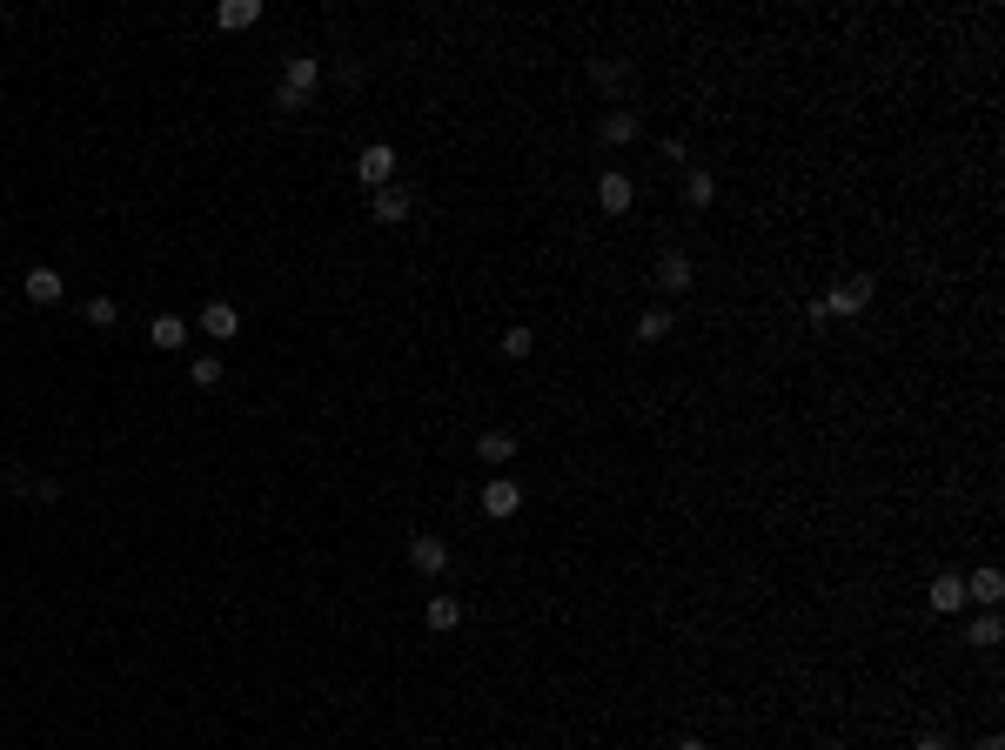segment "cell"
I'll return each mask as SVG.
<instances>
[{"label":"cell","instance_id":"cell-1","mask_svg":"<svg viewBox=\"0 0 1005 750\" xmlns=\"http://www.w3.org/2000/svg\"><path fill=\"white\" fill-rule=\"evenodd\" d=\"M356 181L369 188V195L389 188V181H396V148H382V141H376V148H362V155H356Z\"/></svg>","mask_w":1005,"mask_h":750},{"label":"cell","instance_id":"cell-2","mask_svg":"<svg viewBox=\"0 0 1005 750\" xmlns=\"http://www.w3.org/2000/svg\"><path fill=\"white\" fill-rule=\"evenodd\" d=\"M865 302H871V275H858V282H838V288L825 295V315L851 322V315H865Z\"/></svg>","mask_w":1005,"mask_h":750},{"label":"cell","instance_id":"cell-3","mask_svg":"<svg viewBox=\"0 0 1005 750\" xmlns=\"http://www.w3.org/2000/svg\"><path fill=\"white\" fill-rule=\"evenodd\" d=\"M195 329L208 335V342H235V335H242V315H235V302H208V309L195 315Z\"/></svg>","mask_w":1005,"mask_h":750},{"label":"cell","instance_id":"cell-4","mask_svg":"<svg viewBox=\"0 0 1005 750\" xmlns=\"http://www.w3.org/2000/svg\"><path fill=\"white\" fill-rule=\"evenodd\" d=\"M409 563H416L423 576H443L449 570V543L443 536H409Z\"/></svg>","mask_w":1005,"mask_h":750},{"label":"cell","instance_id":"cell-5","mask_svg":"<svg viewBox=\"0 0 1005 750\" xmlns=\"http://www.w3.org/2000/svg\"><path fill=\"white\" fill-rule=\"evenodd\" d=\"M925 596H932V610H938V617H952V610H965V576H959V570H938Z\"/></svg>","mask_w":1005,"mask_h":750},{"label":"cell","instance_id":"cell-6","mask_svg":"<svg viewBox=\"0 0 1005 750\" xmlns=\"http://www.w3.org/2000/svg\"><path fill=\"white\" fill-rule=\"evenodd\" d=\"M282 88L309 101V94L322 88V61H315V54H295V61H289V74H282Z\"/></svg>","mask_w":1005,"mask_h":750},{"label":"cell","instance_id":"cell-7","mask_svg":"<svg viewBox=\"0 0 1005 750\" xmlns=\"http://www.w3.org/2000/svg\"><path fill=\"white\" fill-rule=\"evenodd\" d=\"M630 201H637L630 175H603L597 181V208H603V215H630Z\"/></svg>","mask_w":1005,"mask_h":750},{"label":"cell","instance_id":"cell-8","mask_svg":"<svg viewBox=\"0 0 1005 750\" xmlns=\"http://www.w3.org/2000/svg\"><path fill=\"white\" fill-rule=\"evenodd\" d=\"M516 509H523V489H516V483H483V516L510 523Z\"/></svg>","mask_w":1005,"mask_h":750},{"label":"cell","instance_id":"cell-9","mask_svg":"<svg viewBox=\"0 0 1005 750\" xmlns=\"http://www.w3.org/2000/svg\"><path fill=\"white\" fill-rule=\"evenodd\" d=\"M27 302H34V309H54V302H61V275H54V268H27Z\"/></svg>","mask_w":1005,"mask_h":750},{"label":"cell","instance_id":"cell-10","mask_svg":"<svg viewBox=\"0 0 1005 750\" xmlns=\"http://www.w3.org/2000/svg\"><path fill=\"white\" fill-rule=\"evenodd\" d=\"M409 208H416V195H409V188H396V181H389V188H376V221H389V228H396V221H409Z\"/></svg>","mask_w":1005,"mask_h":750},{"label":"cell","instance_id":"cell-11","mask_svg":"<svg viewBox=\"0 0 1005 750\" xmlns=\"http://www.w3.org/2000/svg\"><path fill=\"white\" fill-rule=\"evenodd\" d=\"M262 21V0H222L215 7V27H228V34H242V27Z\"/></svg>","mask_w":1005,"mask_h":750},{"label":"cell","instance_id":"cell-12","mask_svg":"<svg viewBox=\"0 0 1005 750\" xmlns=\"http://www.w3.org/2000/svg\"><path fill=\"white\" fill-rule=\"evenodd\" d=\"M657 282H664L670 295H684V288L697 282V268H691V255H677V248H670L664 262H657Z\"/></svg>","mask_w":1005,"mask_h":750},{"label":"cell","instance_id":"cell-13","mask_svg":"<svg viewBox=\"0 0 1005 750\" xmlns=\"http://www.w3.org/2000/svg\"><path fill=\"white\" fill-rule=\"evenodd\" d=\"M476 456H483L490 469H503L516 456V436H510V429H483V436H476Z\"/></svg>","mask_w":1005,"mask_h":750},{"label":"cell","instance_id":"cell-14","mask_svg":"<svg viewBox=\"0 0 1005 750\" xmlns=\"http://www.w3.org/2000/svg\"><path fill=\"white\" fill-rule=\"evenodd\" d=\"M188 329H195V322H181V315H155V322H148V342H155V349H181Z\"/></svg>","mask_w":1005,"mask_h":750},{"label":"cell","instance_id":"cell-15","mask_svg":"<svg viewBox=\"0 0 1005 750\" xmlns=\"http://www.w3.org/2000/svg\"><path fill=\"white\" fill-rule=\"evenodd\" d=\"M965 596H972V603H985V610H992V603H999V596H1005V576L992 570V563H985V570H972V583H965Z\"/></svg>","mask_w":1005,"mask_h":750},{"label":"cell","instance_id":"cell-16","mask_svg":"<svg viewBox=\"0 0 1005 750\" xmlns=\"http://www.w3.org/2000/svg\"><path fill=\"white\" fill-rule=\"evenodd\" d=\"M603 141H610V148H624V141H637V114H630V108H610V114H603Z\"/></svg>","mask_w":1005,"mask_h":750},{"label":"cell","instance_id":"cell-17","mask_svg":"<svg viewBox=\"0 0 1005 750\" xmlns=\"http://www.w3.org/2000/svg\"><path fill=\"white\" fill-rule=\"evenodd\" d=\"M670 329H677V315H670V309H644V315H637V342H664Z\"/></svg>","mask_w":1005,"mask_h":750},{"label":"cell","instance_id":"cell-18","mask_svg":"<svg viewBox=\"0 0 1005 750\" xmlns=\"http://www.w3.org/2000/svg\"><path fill=\"white\" fill-rule=\"evenodd\" d=\"M463 623V603L456 596H429V630H456Z\"/></svg>","mask_w":1005,"mask_h":750},{"label":"cell","instance_id":"cell-19","mask_svg":"<svg viewBox=\"0 0 1005 750\" xmlns=\"http://www.w3.org/2000/svg\"><path fill=\"white\" fill-rule=\"evenodd\" d=\"M684 201H691V208H711V201H717V181L704 175V168H691V175H684Z\"/></svg>","mask_w":1005,"mask_h":750},{"label":"cell","instance_id":"cell-20","mask_svg":"<svg viewBox=\"0 0 1005 750\" xmlns=\"http://www.w3.org/2000/svg\"><path fill=\"white\" fill-rule=\"evenodd\" d=\"M530 349H536V329H523V322H516V329H503V355H510V362H523Z\"/></svg>","mask_w":1005,"mask_h":750},{"label":"cell","instance_id":"cell-21","mask_svg":"<svg viewBox=\"0 0 1005 750\" xmlns=\"http://www.w3.org/2000/svg\"><path fill=\"white\" fill-rule=\"evenodd\" d=\"M188 382H195V389H215V382H222V362H215V355L188 362Z\"/></svg>","mask_w":1005,"mask_h":750},{"label":"cell","instance_id":"cell-22","mask_svg":"<svg viewBox=\"0 0 1005 750\" xmlns=\"http://www.w3.org/2000/svg\"><path fill=\"white\" fill-rule=\"evenodd\" d=\"M999 637H1005V630H999V617H992V610H985V617L972 623V643H979V650H992V643H999Z\"/></svg>","mask_w":1005,"mask_h":750},{"label":"cell","instance_id":"cell-23","mask_svg":"<svg viewBox=\"0 0 1005 750\" xmlns=\"http://www.w3.org/2000/svg\"><path fill=\"white\" fill-rule=\"evenodd\" d=\"M590 81H597V88H617V81H624V67H617V61H590Z\"/></svg>","mask_w":1005,"mask_h":750},{"label":"cell","instance_id":"cell-24","mask_svg":"<svg viewBox=\"0 0 1005 750\" xmlns=\"http://www.w3.org/2000/svg\"><path fill=\"white\" fill-rule=\"evenodd\" d=\"M88 322H94V329H114V302H108V295H94V302H88Z\"/></svg>","mask_w":1005,"mask_h":750},{"label":"cell","instance_id":"cell-25","mask_svg":"<svg viewBox=\"0 0 1005 750\" xmlns=\"http://www.w3.org/2000/svg\"><path fill=\"white\" fill-rule=\"evenodd\" d=\"M912 750H952V737H945V730H918Z\"/></svg>","mask_w":1005,"mask_h":750},{"label":"cell","instance_id":"cell-26","mask_svg":"<svg viewBox=\"0 0 1005 750\" xmlns=\"http://www.w3.org/2000/svg\"><path fill=\"white\" fill-rule=\"evenodd\" d=\"M979 750H1005V737H999V730H992V737H979Z\"/></svg>","mask_w":1005,"mask_h":750},{"label":"cell","instance_id":"cell-27","mask_svg":"<svg viewBox=\"0 0 1005 750\" xmlns=\"http://www.w3.org/2000/svg\"><path fill=\"white\" fill-rule=\"evenodd\" d=\"M677 750H711V744H704V737H684V744H677Z\"/></svg>","mask_w":1005,"mask_h":750}]
</instances>
